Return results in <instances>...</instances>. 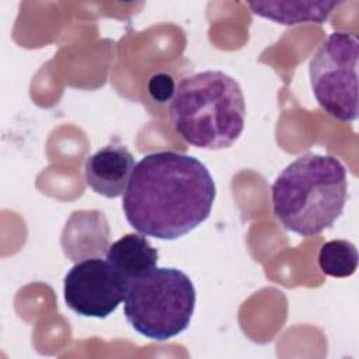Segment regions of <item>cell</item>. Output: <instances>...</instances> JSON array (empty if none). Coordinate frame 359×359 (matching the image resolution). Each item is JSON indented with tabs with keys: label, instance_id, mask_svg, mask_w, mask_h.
<instances>
[{
	"label": "cell",
	"instance_id": "obj_2",
	"mask_svg": "<svg viewBox=\"0 0 359 359\" xmlns=\"http://www.w3.org/2000/svg\"><path fill=\"white\" fill-rule=\"evenodd\" d=\"M348 198L344 164L334 156L306 153L276 177L271 188L278 222L302 237H314L341 217Z\"/></svg>",
	"mask_w": 359,
	"mask_h": 359
},
{
	"label": "cell",
	"instance_id": "obj_11",
	"mask_svg": "<svg viewBox=\"0 0 359 359\" xmlns=\"http://www.w3.org/2000/svg\"><path fill=\"white\" fill-rule=\"evenodd\" d=\"M358 250L348 240H331L321 245L318 266L323 273L332 278H348L356 272Z\"/></svg>",
	"mask_w": 359,
	"mask_h": 359
},
{
	"label": "cell",
	"instance_id": "obj_7",
	"mask_svg": "<svg viewBox=\"0 0 359 359\" xmlns=\"http://www.w3.org/2000/svg\"><path fill=\"white\" fill-rule=\"evenodd\" d=\"M109 234L108 220L101 210H76L63 227L62 250L73 262L101 258L108 251Z\"/></svg>",
	"mask_w": 359,
	"mask_h": 359
},
{
	"label": "cell",
	"instance_id": "obj_3",
	"mask_svg": "<svg viewBox=\"0 0 359 359\" xmlns=\"http://www.w3.org/2000/svg\"><path fill=\"white\" fill-rule=\"evenodd\" d=\"M170 121L191 146L227 149L244 129L245 98L241 86L220 70L187 76L180 80L170 101Z\"/></svg>",
	"mask_w": 359,
	"mask_h": 359
},
{
	"label": "cell",
	"instance_id": "obj_12",
	"mask_svg": "<svg viewBox=\"0 0 359 359\" xmlns=\"http://www.w3.org/2000/svg\"><path fill=\"white\" fill-rule=\"evenodd\" d=\"M149 93L158 102L171 101L175 93V86L172 79L165 73H158L153 76L149 81Z\"/></svg>",
	"mask_w": 359,
	"mask_h": 359
},
{
	"label": "cell",
	"instance_id": "obj_6",
	"mask_svg": "<svg viewBox=\"0 0 359 359\" xmlns=\"http://www.w3.org/2000/svg\"><path fill=\"white\" fill-rule=\"evenodd\" d=\"M129 282L102 258L76 262L65 276L66 306L81 317L107 318L125 300Z\"/></svg>",
	"mask_w": 359,
	"mask_h": 359
},
{
	"label": "cell",
	"instance_id": "obj_9",
	"mask_svg": "<svg viewBox=\"0 0 359 359\" xmlns=\"http://www.w3.org/2000/svg\"><path fill=\"white\" fill-rule=\"evenodd\" d=\"M107 261L130 283L157 268L158 252L143 234L128 233L109 244Z\"/></svg>",
	"mask_w": 359,
	"mask_h": 359
},
{
	"label": "cell",
	"instance_id": "obj_8",
	"mask_svg": "<svg viewBox=\"0 0 359 359\" xmlns=\"http://www.w3.org/2000/svg\"><path fill=\"white\" fill-rule=\"evenodd\" d=\"M135 164V158L125 144L109 143L86 160V184L98 195L118 198L123 195Z\"/></svg>",
	"mask_w": 359,
	"mask_h": 359
},
{
	"label": "cell",
	"instance_id": "obj_1",
	"mask_svg": "<svg viewBox=\"0 0 359 359\" xmlns=\"http://www.w3.org/2000/svg\"><path fill=\"white\" fill-rule=\"evenodd\" d=\"M216 185L196 157L164 150L142 157L122 198L128 223L140 234L175 240L210 215Z\"/></svg>",
	"mask_w": 359,
	"mask_h": 359
},
{
	"label": "cell",
	"instance_id": "obj_10",
	"mask_svg": "<svg viewBox=\"0 0 359 359\" xmlns=\"http://www.w3.org/2000/svg\"><path fill=\"white\" fill-rule=\"evenodd\" d=\"M339 1H251L250 10L262 18L282 25H297L303 22L324 24Z\"/></svg>",
	"mask_w": 359,
	"mask_h": 359
},
{
	"label": "cell",
	"instance_id": "obj_4",
	"mask_svg": "<svg viewBox=\"0 0 359 359\" xmlns=\"http://www.w3.org/2000/svg\"><path fill=\"white\" fill-rule=\"evenodd\" d=\"M196 290L191 278L177 268H154L129 283L123 314L129 325L153 341L184 332L192 318Z\"/></svg>",
	"mask_w": 359,
	"mask_h": 359
},
{
	"label": "cell",
	"instance_id": "obj_5",
	"mask_svg": "<svg viewBox=\"0 0 359 359\" xmlns=\"http://www.w3.org/2000/svg\"><path fill=\"white\" fill-rule=\"evenodd\" d=\"M359 41L349 32H331L309 63L313 95L320 108L339 122L358 119Z\"/></svg>",
	"mask_w": 359,
	"mask_h": 359
}]
</instances>
